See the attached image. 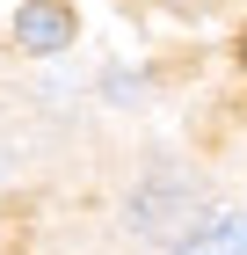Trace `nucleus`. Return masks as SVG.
Listing matches in <instances>:
<instances>
[{
    "instance_id": "f257e3e1",
    "label": "nucleus",
    "mask_w": 247,
    "mask_h": 255,
    "mask_svg": "<svg viewBox=\"0 0 247 255\" xmlns=\"http://www.w3.org/2000/svg\"><path fill=\"white\" fill-rule=\"evenodd\" d=\"M15 44L22 51H66V44H73V7H58V0H29V7H22L15 15Z\"/></svg>"
},
{
    "instance_id": "f03ea898",
    "label": "nucleus",
    "mask_w": 247,
    "mask_h": 255,
    "mask_svg": "<svg viewBox=\"0 0 247 255\" xmlns=\"http://www.w3.org/2000/svg\"><path fill=\"white\" fill-rule=\"evenodd\" d=\"M174 204H189V190H182L174 175L138 182V197H131V226H138V234H174Z\"/></svg>"
},
{
    "instance_id": "7ed1b4c3",
    "label": "nucleus",
    "mask_w": 247,
    "mask_h": 255,
    "mask_svg": "<svg viewBox=\"0 0 247 255\" xmlns=\"http://www.w3.org/2000/svg\"><path fill=\"white\" fill-rule=\"evenodd\" d=\"M174 255H247V212H211L196 234H182Z\"/></svg>"
},
{
    "instance_id": "20e7f679",
    "label": "nucleus",
    "mask_w": 247,
    "mask_h": 255,
    "mask_svg": "<svg viewBox=\"0 0 247 255\" xmlns=\"http://www.w3.org/2000/svg\"><path fill=\"white\" fill-rule=\"evenodd\" d=\"M240 66H247V37H240Z\"/></svg>"
}]
</instances>
